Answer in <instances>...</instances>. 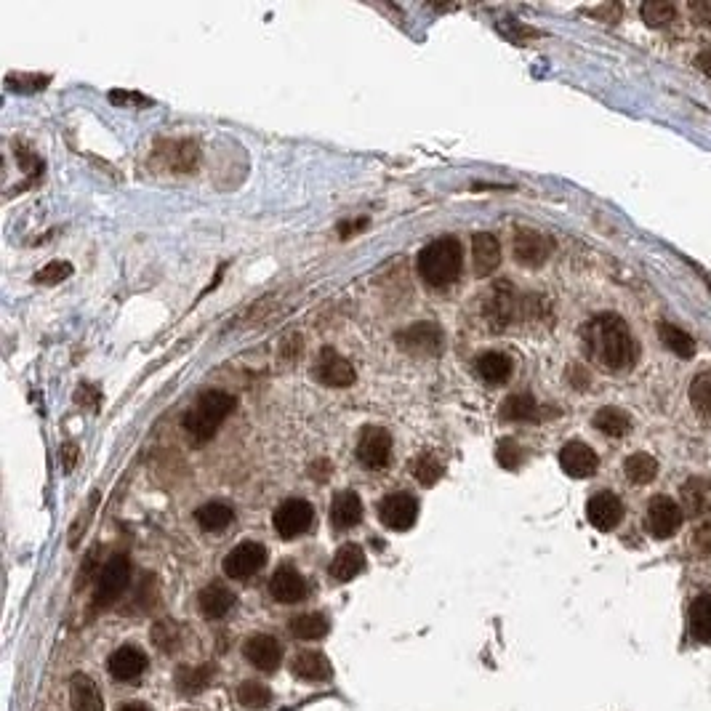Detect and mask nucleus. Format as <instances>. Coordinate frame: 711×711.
I'll use <instances>...</instances> for the list:
<instances>
[{"mask_svg":"<svg viewBox=\"0 0 711 711\" xmlns=\"http://www.w3.org/2000/svg\"><path fill=\"white\" fill-rule=\"evenodd\" d=\"M584 347L586 355L610 373L629 371L637 360V341L629 325L624 323V317L613 312H602L586 323Z\"/></svg>","mask_w":711,"mask_h":711,"instance_id":"nucleus-1","label":"nucleus"},{"mask_svg":"<svg viewBox=\"0 0 711 711\" xmlns=\"http://www.w3.org/2000/svg\"><path fill=\"white\" fill-rule=\"evenodd\" d=\"M464 251L456 237H437L419 253V275L432 288H445L461 275Z\"/></svg>","mask_w":711,"mask_h":711,"instance_id":"nucleus-2","label":"nucleus"},{"mask_svg":"<svg viewBox=\"0 0 711 711\" xmlns=\"http://www.w3.org/2000/svg\"><path fill=\"white\" fill-rule=\"evenodd\" d=\"M232 411H235V397L222 392V389H208L198 397L195 408L184 416V432L195 443H208Z\"/></svg>","mask_w":711,"mask_h":711,"instance_id":"nucleus-3","label":"nucleus"},{"mask_svg":"<svg viewBox=\"0 0 711 711\" xmlns=\"http://www.w3.org/2000/svg\"><path fill=\"white\" fill-rule=\"evenodd\" d=\"M536 304V296H525L520 299L509 283H496V288L490 291V296L485 299V317L496 331H504L506 325H512L520 317H528L530 307Z\"/></svg>","mask_w":711,"mask_h":711,"instance_id":"nucleus-4","label":"nucleus"},{"mask_svg":"<svg viewBox=\"0 0 711 711\" xmlns=\"http://www.w3.org/2000/svg\"><path fill=\"white\" fill-rule=\"evenodd\" d=\"M128 581H131V562H128L126 554H112L102 573H99V581H96L94 608L112 605L120 594L126 592Z\"/></svg>","mask_w":711,"mask_h":711,"instance_id":"nucleus-5","label":"nucleus"},{"mask_svg":"<svg viewBox=\"0 0 711 711\" xmlns=\"http://www.w3.org/2000/svg\"><path fill=\"white\" fill-rule=\"evenodd\" d=\"M392 459V435L379 424H368L363 427L360 437H357V461L365 469L379 472L384 469Z\"/></svg>","mask_w":711,"mask_h":711,"instance_id":"nucleus-6","label":"nucleus"},{"mask_svg":"<svg viewBox=\"0 0 711 711\" xmlns=\"http://www.w3.org/2000/svg\"><path fill=\"white\" fill-rule=\"evenodd\" d=\"M312 517H315V509H312L309 501H304V498H288V501L277 506L272 522H275L277 536L285 538V541H293V538L307 533L309 525H312Z\"/></svg>","mask_w":711,"mask_h":711,"instance_id":"nucleus-7","label":"nucleus"},{"mask_svg":"<svg viewBox=\"0 0 711 711\" xmlns=\"http://www.w3.org/2000/svg\"><path fill=\"white\" fill-rule=\"evenodd\" d=\"M512 251H514V261H517L520 267L538 269L544 267L546 261H549V256H552L554 240L538 230H517Z\"/></svg>","mask_w":711,"mask_h":711,"instance_id":"nucleus-8","label":"nucleus"},{"mask_svg":"<svg viewBox=\"0 0 711 711\" xmlns=\"http://www.w3.org/2000/svg\"><path fill=\"white\" fill-rule=\"evenodd\" d=\"M264 565H267V549L256 541H243L224 557V573L235 581L256 576Z\"/></svg>","mask_w":711,"mask_h":711,"instance_id":"nucleus-9","label":"nucleus"},{"mask_svg":"<svg viewBox=\"0 0 711 711\" xmlns=\"http://www.w3.org/2000/svg\"><path fill=\"white\" fill-rule=\"evenodd\" d=\"M155 158L168 171H174V174H190V171L198 168V142H192V139H166V142H158V147H155Z\"/></svg>","mask_w":711,"mask_h":711,"instance_id":"nucleus-10","label":"nucleus"},{"mask_svg":"<svg viewBox=\"0 0 711 711\" xmlns=\"http://www.w3.org/2000/svg\"><path fill=\"white\" fill-rule=\"evenodd\" d=\"M419 517V501L408 493H392L379 501V520L389 530H408Z\"/></svg>","mask_w":711,"mask_h":711,"instance_id":"nucleus-11","label":"nucleus"},{"mask_svg":"<svg viewBox=\"0 0 711 711\" xmlns=\"http://www.w3.org/2000/svg\"><path fill=\"white\" fill-rule=\"evenodd\" d=\"M315 379L320 381V384H325V387L344 389L352 387L357 376L347 357H341L336 349L325 347L315 363Z\"/></svg>","mask_w":711,"mask_h":711,"instance_id":"nucleus-12","label":"nucleus"},{"mask_svg":"<svg viewBox=\"0 0 711 711\" xmlns=\"http://www.w3.org/2000/svg\"><path fill=\"white\" fill-rule=\"evenodd\" d=\"M682 506H677L672 498L656 496L648 504V530L656 538H672L682 528Z\"/></svg>","mask_w":711,"mask_h":711,"instance_id":"nucleus-13","label":"nucleus"},{"mask_svg":"<svg viewBox=\"0 0 711 711\" xmlns=\"http://www.w3.org/2000/svg\"><path fill=\"white\" fill-rule=\"evenodd\" d=\"M586 517L592 522L594 528L608 533V530L618 528V522L624 520V504L616 493L610 490H602V493H594L586 504Z\"/></svg>","mask_w":711,"mask_h":711,"instance_id":"nucleus-14","label":"nucleus"},{"mask_svg":"<svg viewBox=\"0 0 711 711\" xmlns=\"http://www.w3.org/2000/svg\"><path fill=\"white\" fill-rule=\"evenodd\" d=\"M560 467L568 477L586 480V477H592V474L597 472L600 459H597V453H594L589 445L581 443V440H573V443H568L560 451Z\"/></svg>","mask_w":711,"mask_h":711,"instance_id":"nucleus-15","label":"nucleus"},{"mask_svg":"<svg viewBox=\"0 0 711 711\" xmlns=\"http://www.w3.org/2000/svg\"><path fill=\"white\" fill-rule=\"evenodd\" d=\"M243 653L248 658V664H253L261 672H275L280 661H283V648L275 637L269 634H253L243 645Z\"/></svg>","mask_w":711,"mask_h":711,"instance_id":"nucleus-16","label":"nucleus"},{"mask_svg":"<svg viewBox=\"0 0 711 711\" xmlns=\"http://www.w3.org/2000/svg\"><path fill=\"white\" fill-rule=\"evenodd\" d=\"M269 594L283 605H296L307 597V581L299 570L283 565V568L275 570V576L269 578Z\"/></svg>","mask_w":711,"mask_h":711,"instance_id":"nucleus-17","label":"nucleus"},{"mask_svg":"<svg viewBox=\"0 0 711 711\" xmlns=\"http://www.w3.org/2000/svg\"><path fill=\"white\" fill-rule=\"evenodd\" d=\"M107 669H110L115 680L131 682L144 674V669H147V656H144L139 648H134V645H123V648L112 653L110 661H107Z\"/></svg>","mask_w":711,"mask_h":711,"instance_id":"nucleus-18","label":"nucleus"},{"mask_svg":"<svg viewBox=\"0 0 711 711\" xmlns=\"http://www.w3.org/2000/svg\"><path fill=\"white\" fill-rule=\"evenodd\" d=\"M397 339L408 352H416V355H437L443 347V333L435 323L413 325L405 333H400Z\"/></svg>","mask_w":711,"mask_h":711,"instance_id":"nucleus-19","label":"nucleus"},{"mask_svg":"<svg viewBox=\"0 0 711 711\" xmlns=\"http://www.w3.org/2000/svg\"><path fill=\"white\" fill-rule=\"evenodd\" d=\"M472 264L477 277H488L496 272L501 264V243L496 240V235L477 232L472 237Z\"/></svg>","mask_w":711,"mask_h":711,"instance_id":"nucleus-20","label":"nucleus"},{"mask_svg":"<svg viewBox=\"0 0 711 711\" xmlns=\"http://www.w3.org/2000/svg\"><path fill=\"white\" fill-rule=\"evenodd\" d=\"M682 512H688L690 517H704L711 512V480L709 477H690L688 482H682Z\"/></svg>","mask_w":711,"mask_h":711,"instance_id":"nucleus-21","label":"nucleus"},{"mask_svg":"<svg viewBox=\"0 0 711 711\" xmlns=\"http://www.w3.org/2000/svg\"><path fill=\"white\" fill-rule=\"evenodd\" d=\"M360 520H363V501H360V496H357L355 490H339L331 504L333 528L349 530L355 528Z\"/></svg>","mask_w":711,"mask_h":711,"instance_id":"nucleus-22","label":"nucleus"},{"mask_svg":"<svg viewBox=\"0 0 711 711\" xmlns=\"http://www.w3.org/2000/svg\"><path fill=\"white\" fill-rule=\"evenodd\" d=\"M198 605L200 613H203L208 621H219V618L227 616L232 605H235V594L224 584H208L206 589L198 594Z\"/></svg>","mask_w":711,"mask_h":711,"instance_id":"nucleus-23","label":"nucleus"},{"mask_svg":"<svg viewBox=\"0 0 711 711\" xmlns=\"http://www.w3.org/2000/svg\"><path fill=\"white\" fill-rule=\"evenodd\" d=\"M363 568H365L363 546L344 544L339 552H336V557H333L331 576L336 578V581H341V584H347V581H352V578H355Z\"/></svg>","mask_w":711,"mask_h":711,"instance_id":"nucleus-24","label":"nucleus"},{"mask_svg":"<svg viewBox=\"0 0 711 711\" xmlns=\"http://www.w3.org/2000/svg\"><path fill=\"white\" fill-rule=\"evenodd\" d=\"M70 701L75 711H104L102 696L96 682L86 674H72L70 680Z\"/></svg>","mask_w":711,"mask_h":711,"instance_id":"nucleus-25","label":"nucleus"},{"mask_svg":"<svg viewBox=\"0 0 711 711\" xmlns=\"http://www.w3.org/2000/svg\"><path fill=\"white\" fill-rule=\"evenodd\" d=\"M293 674L304 682H320L331 677V664L323 653L317 650H304L299 656L293 658Z\"/></svg>","mask_w":711,"mask_h":711,"instance_id":"nucleus-26","label":"nucleus"},{"mask_svg":"<svg viewBox=\"0 0 711 711\" xmlns=\"http://www.w3.org/2000/svg\"><path fill=\"white\" fill-rule=\"evenodd\" d=\"M216 669L211 664L203 666H179L176 669V688L182 690L184 696H195L211 685Z\"/></svg>","mask_w":711,"mask_h":711,"instance_id":"nucleus-27","label":"nucleus"},{"mask_svg":"<svg viewBox=\"0 0 711 711\" xmlns=\"http://www.w3.org/2000/svg\"><path fill=\"white\" fill-rule=\"evenodd\" d=\"M688 624L690 634H693L698 642L711 645V592L698 594L696 600H693L688 613Z\"/></svg>","mask_w":711,"mask_h":711,"instance_id":"nucleus-28","label":"nucleus"},{"mask_svg":"<svg viewBox=\"0 0 711 711\" xmlns=\"http://www.w3.org/2000/svg\"><path fill=\"white\" fill-rule=\"evenodd\" d=\"M477 373L488 384H504L512 376V360L504 352H485L477 357Z\"/></svg>","mask_w":711,"mask_h":711,"instance_id":"nucleus-29","label":"nucleus"},{"mask_svg":"<svg viewBox=\"0 0 711 711\" xmlns=\"http://www.w3.org/2000/svg\"><path fill=\"white\" fill-rule=\"evenodd\" d=\"M195 520H198L200 528L208 530V533H222L224 528H230L232 525V520H235V512H232L227 504H219V501H214V504L200 506L198 512H195Z\"/></svg>","mask_w":711,"mask_h":711,"instance_id":"nucleus-30","label":"nucleus"},{"mask_svg":"<svg viewBox=\"0 0 711 711\" xmlns=\"http://www.w3.org/2000/svg\"><path fill=\"white\" fill-rule=\"evenodd\" d=\"M594 427L600 429L602 435L624 437L629 435V429H632V419H629L621 408L608 405V408H602V411L594 413Z\"/></svg>","mask_w":711,"mask_h":711,"instance_id":"nucleus-31","label":"nucleus"},{"mask_svg":"<svg viewBox=\"0 0 711 711\" xmlns=\"http://www.w3.org/2000/svg\"><path fill=\"white\" fill-rule=\"evenodd\" d=\"M501 419L504 421H533L538 419V403L533 400V395L520 392V395L506 397L501 405Z\"/></svg>","mask_w":711,"mask_h":711,"instance_id":"nucleus-32","label":"nucleus"},{"mask_svg":"<svg viewBox=\"0 0 711 711\" xmlns=\"http://www.w3.org/2000/svg\"><path fill=\"white\" fill-rule=\"evenodd\" d=\"M658 333H661L664 347L672 349L677 357L696 355V341H693V336H690L688 331H682V328H677V325H672V323H661L658 325Z\"/></svg>","mask_w":711,"mask_h":711,"instance_id":"nucleus-33","label":"nucleus"},{"mask_svg":"<svg viewBox=\"0 0 711 711\" xmlns=\"http://www.w3.org/2000/svg\"><path fill=\"white\" fill-rule=\"evenodd\" d=\"M291 634L299 640H320L328 634V618L323 613H301L291 621Z\"/></svg>","mask_w":711,"mask_h":711,"instance_id":"nucleus-34","label":"nucleus"},{"mask_svg":"<svg viewBox=\"0 0 711 711\" xmlns=\"http://www.w3.org/2000/svg\"><path fill=\"white\" fill-rule=\"evenodd\" d=\"M624 472L626 477L637 482V485H648V482L656 480L658 461L653 459V456H648V453H632V456L626 459Z\"/></svg>","mask_w":711,"mask_h":711,"instance_id":"nucleus-35","label":"nucleus"},{"mask_svg":"<svg viewBox=\"0 0 711 711\" xmlns=\"http://www.w3.org/2000/svg\"><path fill=\"white\" fill-rule=\"evenodd\" d=\"M411 472H413V477L421 482V485H435V482L445 474V467H443V461L437 459L435 453L424 451L411 461Z\"/></svg>","mask_w":711,"mask_h":711,"instance_id":"nucleus-36","label":"nucleus"},{"mask_svg":"<svg viewBox=\"0 0 711 711\" xmlns=\"http://www.w3.org/2000/svg\"><path fill=\"white\" fill-rule=\"evenodd\" d=\"M690 403L701 419L711 421V373H698L690 384Z\"/></svg>","mask_w":711,"mask_h":711,"instance_id":"nucleus-37","label":"nucleus"},{"mask_svg":"<svg viewBox=\"0 0 711 711\" xmlns=\"http://www.w3.org/2000/svg\"><path fill=\"white\" fill-rule=\"evenodd\" d=\"M237 701H240L245 709H264V706L272 701V693H269L267 685L248 680L237 688Z\"/></svg>","mask_w":711,"mask_h":711,"instance_id":"nucleus-38","label":"nucleus"},{"mask_svg":"<svg viewBox=\"0 0 711 711\" xmlns=\"http://www.w3.org/2000/svg\"><path fill=\"white\" fill-rule=\"evenodd\" d=\"M640 14L648 27H666V24L674 22L677 8H674V3H664V0H650L640 8Z\"/></svg>","mask_w":711,"mask_h":711,"instance_id":"nucleus-39","label":"nucleus"},{"mask_svg":"<svg viewBox=\"0 0 711 711\" xmlns=\"http://www.w3.org/2000/svg\"><path fill=\"white\" fill-rule=\"evenodd\" d=\"M51 83V75H27V72H11L6 78V86L19 94H32V91H43Z\"/></svg>","mask_w":711,"mask_h":711,"instance_id":"nucleus-40","label":"nucleus"},{"mask_svg":"<svg viewBox=\"0 0 711 711\" xmlns=\"http://www.w3.org/2000/svg\"><path fill=\"white\" fill-rule=\"evenodd\" d=\"M70 275H72L70 261L56 259V261H51V264H46L43 269H38L32 280H35L38 285H59V283H64V280H67Z\"/></svg>","mask_w":711,"mask_h":711,"instance_id":"nucleus-41","label":"nucleus"},{"mask_svg":"<svg viewBox=\"0 0 711 711\" xmlns=\"http://www.w3.org/2000/svg\"><path fill=\"white\" fill-rule=\"evenodd\" d=\"M152 640L163 653H174L179 648V626L174 621H158L152 626Z\"/></svg>","mask_w":711,"mask_h":711,"instance_id":"nucleus-42","label":"nucleus"},{"mask_svg":"<svg viewBox=\"0 0 711 711\" xmlns=\"http://www.w3.org/2000/svg\"><path fill=\"white\" fill-rule=\"evenodd\" d=\"M496 459L501 467L509 469V472H514V469L522 467V461H525V451H522L520 445L514 443V440L504 437V440H498Z\"/></svg>","mask_w":711,"mask_h":711,"instance_id":"nucleus-43","label":"nucleus"},{"mask_svg":"<svg viewBox=\"0 0 711 711\" xmlns=\"http://www.w3.org/2000/svg\"><path fill=\"white\" fill-rule=\"evenodd\" d=\"M110 102L115 104V107H150V99L142 94H136V91H120V88H115V91H110Z\"/></svg>","mask_w":711,"mask_h":711,"instance_id":"nucleus-44","label":"nucleus"},{"mask_svg":"<svg viewBox=\"0 0 711 711\" xmlns=\"http://www.w3.org/2000/svg\"><path fill=\"white\" fill-rule=\"evenodd\" d=\"M99 389L94 387V384H80L78 392H75V403L80 405V408H91V411H96L99 408Z\"/></svg>","mask_w":711,"mask_h":711,"instance_id":"nucleus-45","label":"nucleus"},{"mask_svg":"<svg viewBox=\"0 0 711 711\" xmlns=\"http://www.w3.org/2000/svg\"><path fill=\"white\" fill-rule=\"evenodd\" d=\"M693 549L698 557H711V525H701L693 533Z\"/></svg>","mask_w":711,"mask_h":711,"instance_id":"nucleus-46","label":"nucleus"},{"mask_svg":"<svg viewBox=\"0 0 711 711\" xmlns=\"http://www.w3.org/2000/svg\"><path fill=\"white\" fill-rule=\"evenodd\" d=\"M283 355H285V360H293V357H299L301 355V349H304V341H301V336L299 333H288L283 339Z\"/></svg>","mask_w":711,"mask_h":711,"instance_id":"nucleus-47","label":"nucleus"},{"mask_svg":"<svg viewBox=\"0 0 711 711\" xmlns=\"http://www.w3.org/2000/svg\"><path fill=\"white\" fill-rule=\"evenodd\" d=\"M690 14L696 16L704 27H711V0H693L690 3Z\"/></svg>","mask_w":711,"mask_h":711,"instance_id":"nucleus-48","label":"nucleus"},{"mask_svg":"<svg viewBox=\"0 0 711 711\" xmlns=\"http://www.w3.org/2000/svg\"><path fill=\"white\" fill-rule=\"evenodd\" d=\"M75 459H78V445L64 443L62 445V467H64V472L70 474L72 469H75Z\"/></svg>","mask_w":711,"mask_h":711,"instance_id":"nucleus-49","label":"nucleus"},{"mask_svg":"<svg viewBox=\"0 0 711 711\" xmlns=\"http://www.w3.org/2000/svg\"><path fill=\"white\" fill-rule=\"evenodd\" d=\"M696 64L711 78V51H701V54L696 56Z\"/></svg>","mask_w":711,"mask_h":711,"instance_id":"nucleus-50","label":"nucleus"},{"mask_svg":"<svg viewBox=\"0 0 711 711\" xmlns=\"http://www.w3.org/2000/svg\"><path fill=\"white\" fill-rule=\"evenodd\" d=\"M118 711H152V709L144 704H123Z\"/></svg>","mask_w":711,"mask_h":711,"instance_id":"nucleus-51","label":"nucleus"}]
</instances>
